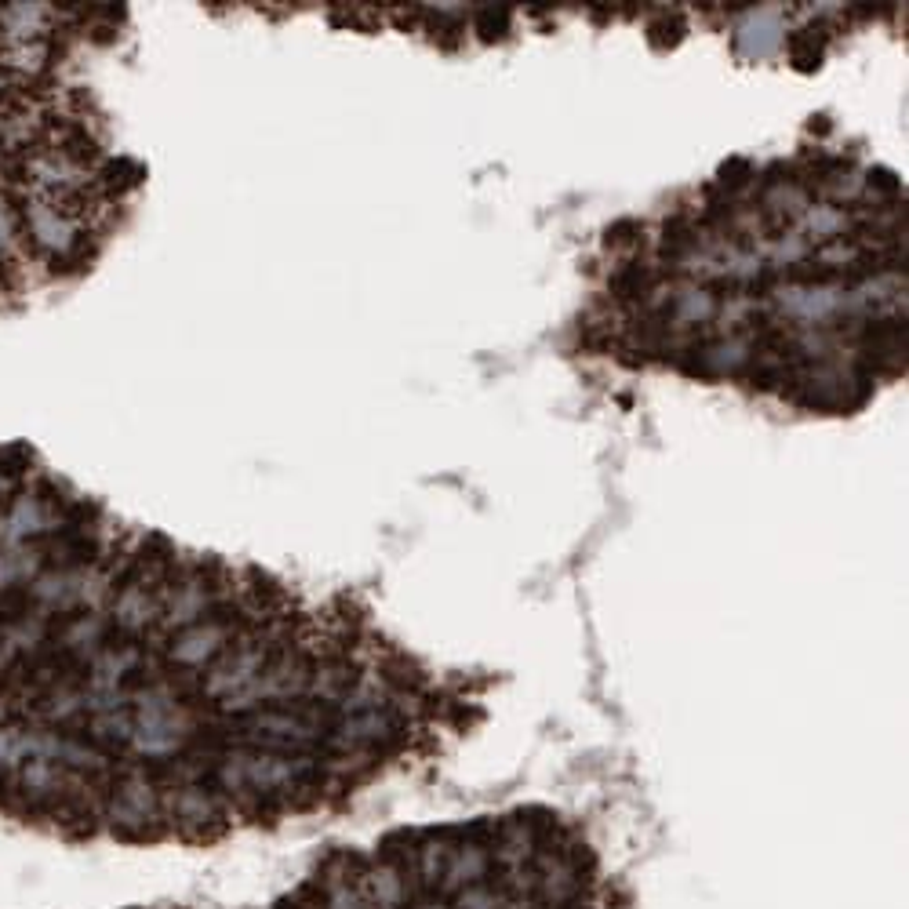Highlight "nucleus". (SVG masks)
Masks as SVG:
<instances>
[{
  "instance_id": "8",
  "label": "nucleus",
  "mask_w": 909,
  "mask_h": 909,
  "mask_svg": "<svg viewBox=\"0 0 909 909\" xmlns=\"http://www.w3.org/2000/svg\"><path fill=\"white\" fill-rule=\"evenodd\" d=\"M640 240H644V222L633 219V215H622V219L604 226V248L608 251H630V255H637Z\"/></svg>"
},
{
  "instance_id": "3",
  "label": "nucleus",
  "mask_w": 909,
  "mask_h": 909,
  "mask_svg": "<svg viewBox=\"0 0 909 909\" xmlns=\"http://www.w3.org/2000/svg\"><path fill=\"white\" fill-rule=\"evenodd\" d=\"M826 44H830L826 22H808V26L786 33V59L797 73H815L826 62Z\"/></svg>"
},
{
  "instance_id": "10",
  "label": "nucleus",
  "mask_w": 909,
  "mask_h": 909,
  "mask_svg": "<svg viewBox=\"0 0 909 909\" xmlns=\"http://www.w3.org/2000/svg\"><path fill=\"white\" fill-rule=\"evenodd\" d=\"M808 131H811V135H830V131H833L830 113H815V117L808 120Z\"/></svg>"
},
{
  "instance_id": "6",
  "label": "nucleus",
  "mask_w": 909,
  "mask_h": 909,
  "mask_svg": "<svg viewBox=\"0 0 909 909\" xmlns=\"http://www.w3.org/2000/svg\"><path fill=\"white\" fill-rule=\"evenodd\" d=\"M473 30H477V37L484 40V44H495V40H506L513 30V11L502 8V4H484V8H477V15H473Z\"/></svg>"
},
{
  "instance_id": "7",
  "label": "nucleus",
  "mask_w": 909,
  "mask_h": 909,
  "mask_svg": "<svg viewBox=\"0 0 909 909\" xmlns=\"http://www.w3.org/2000/svg\"><path fill=\"white\" fill-rule=\"evenodd\" d=\"M753 179H757V164H753L750 157H742V153H735V157H728V160H724V164L717 168V179H713V186L735 197V193L746 190V186H750Z\"/></svg>"
},
{
  "instance_id": "9",
  "label": "nucleus",
  "mask_w": 909,
  "mask_h": 909,
  "mask_svg": "<svg viewBox=\"0 0 909 909\" xmlns=\"http://www.w3.org/2000/svg\"><path fill=\"white\" fill-rule=\"evenodd\" d=\"M866 186H870L877 197H884V200H899L902 197V179L895 175L891 168H870L866 171Z\"/></svg>"
},
{
  "instance_id": "1",
  "label": "nucleus",
  "mask_w": 909,
  "mask_h": 909,
  "mask_svg": "<svg viewBox=\"0 0 909 909\" xmlns=\"http://www.w3.org/2000/svg\"><path fill=\"white\" fill-rule=\"evenodd\" d=\"M277 909H615V891L579 822L531 804L335 855Z\"/></svg>"
},
{
  "instance_id": "5",
  "label": "nucleus",
  "mask_w": 909,
  "mask_h": 909,
  "mask_svg": "<svg viewBox=\"0 0 909 909\" xmlns=\"http://www.w3.org/2000/svg\"><path fill=\"white\" fill-rule=\"evenodd\" d=\"M422 26H426L433 44H440L444 51H455L462 44V37H466V22L455 11H426Z\"/></svg>"
},
{
  "instance_id": "2",
  "label": "nucleus",
  "mask_w": 909,
  "mask_h": 909,
  "mask_svg": "<svg viewBox=\"0 0 909 909\" xmlns=\"http://www.w3.org/2000/svg\"><path fill=\"white\" fill-rule=\"evenodd\" d=\"M655 288H659V270H655L640 251L637 255H626L608 277L611 299L619 302V306H626V310H633L640 302H648L651 295H655Z\"/></svg>"
},
{
  "instance_id": "4",
  "label": "nucleus",
  "mask_w": 909,
  "mask_h": 909,
  "mask_svg": "<svg viewBox=\"0 0 909 909\" xmlns=\"http://www.w3.org/2000/svg\"><path fill=\"white\" fill-rule=\"evenodd\" d=\"M644 33H648V44L655 51H673V48H680V40L688 37V19H684V11H677V8L673 11L662 8L648 19Z\"/></svg>"
}]
</instances>
